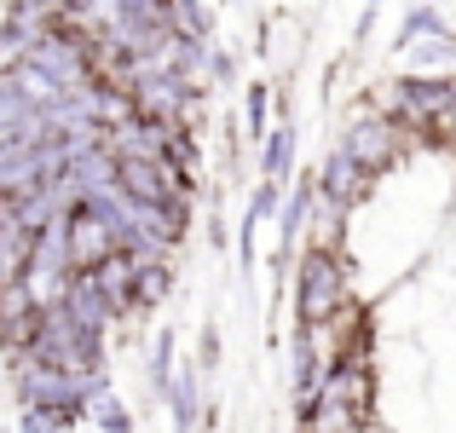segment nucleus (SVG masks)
I'll return each instance as SVG.
<instances>
[{
  "label": "nucleus",
  "mask_w": 456,
  "mask_h": 433,
  "mask_svg": "<svg viewBox=\"0 0 456 433\" xmlns=\"http://www.w3.org/2000/svg\"><path fill=\"white\" fill-rule=\"evenodd\" d=\"M364 6H370V12H376V6H393V0H364Z\"/></svg>",
  "instance_id": "nucleus-4"
},
{
  "label": "nucleus",
  "mask_w": 456,
  "mask_h": 433,
  "mask_svg": "<svg viewBox=\"0 0 456 433\" xmlns=\"http://www.w3.org/2000/svg\"><path fill=\"white\" fill-rule=\"evenodd\" d=\"M289 174H295V122H278L266 139H260V179L289 185Z\"/></svg>",
  "instance_id": "nucleus-1"
},
{
  "label": "nucleus",
  "mask_w": 456,
  "mask_h": 433,
  "mask_svg": "<svg viewBox=\"0 0 456 433\" xmlns=\"http://www.w3.org/2000/svg\"><path fill=\"white\" fill-rule=\"evenodd\" d=\"M243 110H248V139H266L272 134V81H255V87L243 93Z\"/></svg>",
  "instance_id": "nucleus-3"
},
{
  "label": "nucleus",
  "mask_w": 456,
  "mask_h": 433,
  "mask_svg": "<svg viewBox=\"0 0 456 433\" xmlns=\"http://www.w3.org/2000/svg\"><path fill=\"white\" fill-rule=\"evenodd\" d=\"M451 23L439 18V6H428V0H416V6H404V23H399V35H393V53L399 46H411V41H422V35H445Z\"/></svg>",
  "instance_id": "nucleus-2"
}]
</instances>
